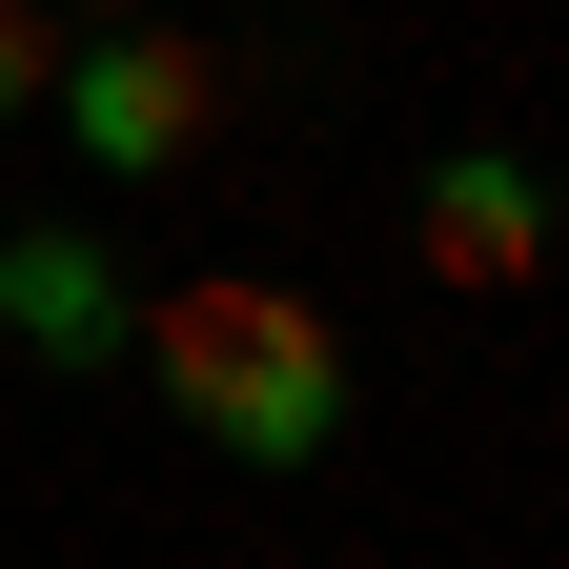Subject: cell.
I'll list each match as a JSON object with an SVG mask.
<instances>
[{"mask_svg": "<svg viewBox=\"0 0 569 569\" xmlns=\"http://www.w3.org/2000/svg\"><path fill=\"white\" fill-rule=\"evenodd\" d=\"M142 367H163L183 448H224L264 488L346 448V326L306 306V284H264V264H203L183 306H142Z\"/></svg>", "mask_w": 569, "mask_h": 569, "instance_id": "cell-1", "label": "cell"}, {"mask_svg": "<svg viewBox=\"0 0 569 569\" xmlns=\"http://www.w3.org/2000/svg\"><path fill=\"white\" fill-rule=\"evenodd\" d=\"M41 102H61V142H82V163H102V183H163V163H183V142H203V122H224V82H203V61H183L163 21H102V41H82V61H61V82H41Z\"/></svg>", "mask_w": 569, "mask_h": 569, "instance_id": "cell-2", "label": "cell"}, {"mask_svg": "<svg viewBox=\"0 0 569 569\" xmlns=\"http://www.w3.org/2000/svg\"><path fill=\"white\" fill-rule=\"evenodd\" d=\"M0 346H21V367H61V387H102L122 346H142L122 244H102V224H0Z\"/></svg>", "mask_w": 569, "mask_h": 569, "instance_id": "cell-3", "label": "cell"}, {"mask_svg": "<svg viewBox=\"0 0 569 569\" xmlns=\"http://www.w3.org/2000/svg\"><path fill=\"white\" fill-rule=\"evenodd\" d=\"M407 244H427V284H468V306L529 284L549 264V163H529V142H448V163L407 183Z\"/></svg>", "mask_w": 569, "mask_h": 569, "instance_id": "cell-4", "label": "cell"}, {"mask_svg": "<svg viewBox=\"0 0 569 569\" xmlns=\"http://www.w3.org/2000/svg\"><path fill=\"white\" fill-rule=\"evenodd\" d=\"M41 82H61V21H41V0H0V122H41Z\"/></svg>", "mask_w": 569, "mask_h": 569, "instance_id": "cell-5", "label": "cell"}, {"mask_svg": "<svg viewBox=\"0 0 569 569\" xmlns=\"http://www.w3.org/2000/svg\"><path fill=\"white\" fill-rule=\"evenodd\" d=\"M41 21H142V0H41Z\"/></svg>", "mask_w": 569, "mask_h": 569, "instance_id": "cell-6", "label": "cell"}]
</instances>
